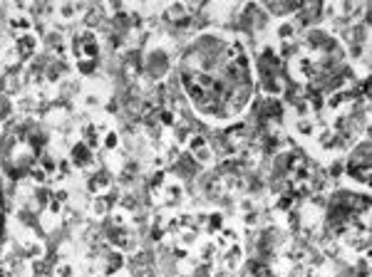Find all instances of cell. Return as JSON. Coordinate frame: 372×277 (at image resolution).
Instances as JSON below:
<instances>
[{
    "label": "cell",
    "instance_id": "obj_1",
    "mask_svg": "<svg viewBox=\"0 0 372 277\" xmlns=\"http://www.w3.org/2000/svg\"><path fill=\"white\" fill-rule=\"evenodd\" d=\"M184 89L191 104L211 121L238 117L253 94V72L243 42L206 33L184 55Z\"/></svg>",
    "mask_w": 372,
    "mask_h": 277
},
{
    "label": "cell",
    "instance_id": "obj_2",
    "mask_svg": "<svg viewBox=\"0 0 372 277\" xmlns=\"http://www.w3.org/2000/svg\"><path fill=\"white\" fill-rule=\"evenodd\" d=\"M15 52H18L20 60H30V57L38 52V38L30 35V33L20 35V38L15 40Z\"/></svg>",
    "mask_w": 372,
    "mask_h": 277
},
{
    "label": "cell",
    "instance_id": "obj_3",
    "mask_svg": "<svg viewBox=\"0 0 372 277\" xmlns=\"http://www.w3.org/2000/svg\"><path fill=\"white\" fill-rule=\"evenodd\" d=\"M87 188L92 191V193H107L109 188H112V178H109V173L107 171H97V173H92L89 176V181H87Z\"/></svg>",
    "mask_w": 372,
    "mask_h": 277
},
{
    "label": "cell",
    "instance_id": "obj_4",
    "mask_svg": "<svg viewBox=\"0 0 372 277\" xmlns=\"http://www.w3.org/2000/svg\"><path fill=\"white\" fill-rule=\"evenodd\" d=\"M92 161H94V154H92V149H89L84 141H80V144L72 146V163H75V166L84 168V166H89Z\"/></svg>",
    "mask_w": 372,
    "mask_h": 277
},
{
    "label": "cell",
    "instance_id": "obj_5",
    "mask_svg": "<svg viewBox=\"0 0 372 277\" xmlns=\"http://www.w3.org/2000/svg\"><path fill=\"white\" fill-rule=\"evenodd\" d=\"M10 28H13V30H20V35H25V33H30L33 20H30L28 15H13V18H10Z\"/></svg>",
    "mask_w": 372,
    "mask_h": 277
},
{
    "label": "cell",
    "instance_id": "obj_6",
    "mask_svg": "<svg viewBox=\"0 0 372 277\" xmlns=\"http://www.w3.org/2000/svg\"><path fill=\"white\" fill-rule=\"evenodd\" d=\"M266 8H268L271 13H276V15H288V13L300 10V5H298V3H290V5H276V3H266Z\"/></svg>",
    "mask_w": 372,
    "mask_h": 277
},
{
    "label": "cell",
    "instance_id": "obj_7",
    "mask_svg": "<svg viewBox=\"0 0 372 277\" xmlns=\"http://www.w3.org/2000/svg\"><path fill=\"white\" fill-rule=\"evenodd\" d=\"M107 208H109V203H107V198L97 196L94 200H92V215L94 218H102L104 213H107Z\"/></svg>",
    "mask_w": 372,
    "mask_h": 277
},
{
    "label": "cell",
    "instance_id": "obj_8",
    "mask_svg": "<svg viewBox=\"0 0 372 277\" xmlns=\"http://www.w3.org/2000/svg\"><path fill=\"white\" fill-rule=\"evenodd\" d=\"M77 70L84 72V75H92V72L97 70V60H80V62H77Z\"/></svg>",
    "mask_w": 372,
    "mask_h": 277
},
{
    "label": "cell",
    "instance_id": "obj_9",
    "mask_svg": "<svg viewBox=\"0 0 372 277\" xmlns=\"http://www.w3.org/2000/svg\"><path fill=\"white\" fill-rule=\"evenodd\" d=\"M55 277H72V265L70 262H60L55 267Z\"/></svg>",
    "mask_w": 372,
    "mask_h": 277
},
{
    "label": "cell",
    "instance_id": "obj_10",
    "mask_svg": "<svg viewBox=\"0 0 372 277\" xmlns=\"http://www.w3.org/2000/svg\"><path fill=\"white\" fill-rule=\"evenodd\" d=\"M104 146H107V149H117V146H119V136H117L114 131H109V134L104 136Z\"/></svg>",
    "mask_w": 372,
    "mask_h": 277
},
{
    "label": "cell",
    "instance_id": "obj_11",
    "mask_svg": "<svg viewBox=\"0 0 372 277\" xmlns=\"http://www.w3.org/2000/svg\"><path fill=\"white\" fill-rule=\"evenodd\" d=\"M75 13H77L75 5H62V8H60V15H62V18H72Z\"/></svg>",
    "mask_w": 372,
    "mask_h": 277
},
{
    "label": "cell",
    "instance_id": "obj_12",
    "mask_svg": "<svg viewBox=\"0 0 372 277\" xmlns=\"http://www.w3.org/2000/svg\"><path fill=\"white\" fill-rule=\"evenodd\" d=\"M162 121H164L166 126H171V124H174V114H171V112H164V114H162Z\"/></svg>",
    "mask_w": 372,
    "mask_h": 277
},
{
    "label": "cell",
    "instance_id": "obj_13",
    "mask_svg": "<svg viewBox=\"0 0 372 277\" xmlns=\"http://www.w3.org/2000/svg\"><path fill=\"white\" fill-rule=\"evenodd\" d=\"M0 235H3V191H0Z\"/></svg>",
    "mask_w": 372,
    "mask_h": 277
}]
</instances>
